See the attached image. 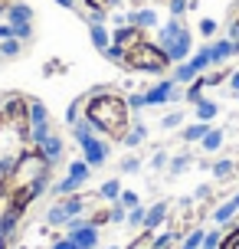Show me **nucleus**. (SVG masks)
Returning <instances> with one entry per match:
<instances>
[{
	"mask_svg": "<svg viewBox=\"0 0 239 249\" xmlns=\"http://www.w3.org/2000/svg\"><path fill=\"white\" fill-rule=\"evenodd\" d=\"M85 122L99 131L102 138L121 141L131 128V108L128 99H121L118 92H95L85 99Z\"/></svg>",
	"mask_w": 239,
	"mask_h": 249,
	"instance_id": "1",
	"label": "nucleus"
},
{
	"mask_svg": "<svg viewBox=\"0 0 239 249\" xmlns=\"http://www.w3.org/2000/svg\"><path fill=\"white\" fill-rule=\"evenodd\" d=\"M171 66H174V62L167 59V53H164L154 39H141L135 46H128L125 59H121V69H128V72H151V75H157V79H161Z\"/></svg>",
	"mask_w": 239,
	"mask_h": 249,
	"instance_id": "2",
	"label": "nucleus"
},
{
	"mask_svg": "<svg viewBox=\"0 0 239 249\" xmlns=\"http://www.w3.org/2000/svg\"><path fill=\"white\" fill-rule=\"evenodd\" d=\"M157 46L167 53V59L174 62H184L193 56V36H190V26L180 20V17H171L157 26Z\"/></svg>",
	"mask_w": 239,
	"mask_h": 249,
	"instance_id": "3",
	"label": "nucleus"
},
{
	"mask_svg": "<svg viewBox=\"0 0 239 249\" xmlns=\"http://www.w3.org/2000/svg\"><path fill=\"white\" fill-rule=\"evenodd\" d=\"M72 138H76L79 151H82V161H85L88 167H102V164H108L112 144H108V138H102L85 118L72 124Z\"/></svg>",
	"mask_w": 239,
	"mask_h": 249,
	"instance_id": "4",
	"label": "nucleus"
},
{
	"mask_svg": "<svg viewBox=\"0 0 239 249\" xmlns=\"http://www.w3.org/2000/svg\"><path fill=\"white\" fill-rule=\"evenodd\" d=\"M210 66H213V59H210V43H206V46H200V50H193L190 59H184V62L174 66V82L177 86H187V82H193L197 75L206 72Z\"/></svg>",
	"mask_w": 239,
	"mask_h": 249,
	"instance_id": "5",
	"label": "nucleus"
},
{
	"mask_svg": "<svg viewBox=\"0 0 239 249\" xmlns=\"http://www.w3.org/2000/svg\"><path fill=\"white\" fill-rule=\"evenodd\" d=\"M39 174H50V161L43 158V151L36 148V144H30V148L13 161V171H10V177H39Z\"/></svg>",
	"mask_w": 239,
	"mask_h": 249,
	"instance_id": "6",
	"label": "nucleus"
},
{
	"mask_svg": "<svg viewBox=\"0 0 239 249\" xmlns=\"http://www.w3.org/2000/svg\"><path fill=\"white\" fill-rule=\"evenodd\" d=\"M7 23L13 26V36L26 43V39L33 36V10H30V3L13 0L10 7H7Z\"/></svg>",
	"mask_w": 239,
	"mask_h": 249,
	"instance_id": "7",
	"label": "nucleus"
},
{
	"mask_svg": "<svg viewBox=\"0 0 239 249\" xmlns=\"http://www.w3.org/2000/svg\"><path fill=\"white\" fill-rule=\"evenodd\" d=\"M88 177H92V167H88V164L79 158V161L69 164V174H66L56 187H52V190H56V197H69V194H79V190L85 187Z\"/></svg>",
	"mask_w": 239,
	"mask_h": 249,
	"instance_id": "8",
	"label": "nucleus"
},
{
	"mask_svg": "<svg viewBox=\"0 0 239 249\" xmlns=\"http://www.w3.org/2000/svg\"><path fill=\"white\" fill-rule=\"evenodd\" d=\"M3 115H7V124H13L26 138V131H30V99L26 95H10L3 102Z\"/></svg>",
	"mask_w": 239,
	"mask_h": 249,
	"instance_id": "9",
	"label": "nucleus"
},
{
	"mask_svg": "<svg viewBox=\"0 0 239 249\" xmlns=\"http://www.w3.org/2000/svg\"><path fill=\"white\" fill-rule=\"evenodd\" d=\"M82 207H85V197H82V194H69L66 200H59V203L46 213V220H50V223H69V220H76L79 213H82Z\"/></svg>",
	"mask_w": 239,
	"mask_h": 249,
	"instance_id": "10",
	"label": "nucleus"
},
{
	"mask_svg": "<svg viewBox=\"0 0 239 249\" xmlns=\"http://www.w3.org/2000/svg\"><path fill=\"white\" fill-rule=\"evenodd\" d=\"M180 95H184V92H177L174 75H161V82H154V86L144 92L148 105H171V102H177Z\"/></svg>",
	"mask_w": 239,
	"mask_h": 249,
	"instance_id": "11",
	"label": "nucleus"
},
{
	"mask_svg": "<svg viewBox=\"0 0 239 249\" xmlns=\"http://www.w3.org/2000/svg\"><path fill=\"white\" fill-rule=\"evenodd\" d=\"M69 239L79 249H95L99 246V226H92L88 220H69Z\"/></svg>",
	"mask_w": 239,
	"mask_h": 249,
	"instance_id": "12",
	"label": "nucleus"
},
{
	"mask_svg": "<svg viewBox=\"0 0 239 249\" xmlns=\"http://www.w3.org/2000/svg\"><path fill=\"white\" fill-rule=\"evenodd\" d=\"M141 39H148V33H144L141 26H135V23H125V26H115L112 30V43L121 46V50L135 46V43H141Z\"/></svg>",
	"mask_w": 239,
	"mask_h": 249,
	"instance_id": "13",
	"label": "nucleus"
},
{
	"mask_svg": "<svg viewBox=\"0 0 239 249\" xmlns=\"http://www.w3.org/2000/svg\"><path fill=\"white\" fill-rule=\"evenodd\" d=\"M128 23L141 26V30L148 33V30H157V26H161V17H157V10H151V7H135V10L128 13Z\"/></svg>",
	"mask_w": 239,
	"mask_h": 249,
	"instance_id": "14",
	"label": "nucleus"
},
{
	"mask_svg": "<svg viewBox=\"0 0 239 249\" xmlns=\"http://www.w3.org/2000/svg\"><path fill=\"white\" fill-rule=\"evenodd\" d=\"M233 56H236V43H233L229 36L226 39H213V43H210V59H213V66H226Z\"/></svg>",
	"mask_w": 239,
	"mask_h": 249,
	"instance_id": "15",
	"label": "nucleus"
},
{
	"mask_svg": "<svg viewBox=\"0 0 239 249\" xmlns=\"http://www.w3.org/2000/svg\"><path fill=\"white\" fill-rule=\"evenodd\" d=\"M36 148L43 151V158H46V161H50V164H56V161H59V158H63L66 144H63V138L56 135V131H50V135L43 138V141H39Z\"/></svg>",
	"mask_w": 239,
	"mask_h": 249,
	"instance_id": "16",
	"label": "nucleus"
},
{
	"mask_svg": "<svg viewBox=\"0 0 239 249\" xmlns=\"http://www.w3.org/2000/svg\"><path fill=\"white\" fill-rule=\"evenodd\" d=\"M82 7H85V17L88 23H95V20H102L105 23V13L112 10V0H82Z\"/></svg>",
	"mask_w": 239,
	"mask_h": 249,
	"instance_id": "17",
	"label": "nucleus"
},
{
	"mask_svg": "<svg viewBox=\"0 0 239 249\" xmlns=\"http://www.w3.org/2000/svg\"><path fill=\"white\" fill-rule=\"evenodd\" d=\"M88 36H92V43H95V50H99V53L112 46V33H108V26L102 23V20L88 23Z\"/></svg>",
	"mask_w": 239,
	"mask_h": 249,
	"instance_id": "18",
	"label": "nucleus"
},
{
	"mask_svg": "<svg viewBox=\"0 0 239 249\" xmlns=\"http://www.w3.org/2000/svg\"><path fill=\"white\" fill-rule=\"evenodd\" d=\"M131 122H135V128H128V135L121 138V144H125V148H138V144H144V138H148V128H144V122H141L138 115H135V118H131Z\"/></svg>",
	"mask_w": 239,
	"mask_h": 249,
	"instance_id": "19",
	"label": "nucleus"
},
{
	"mask_svg": "<svg viewBox=\"0 0 239 249\" xmlns=\"http://www.w3.org/2000/svg\"><path fill=\"white\" fill-rule=\"evenodd\" d=\"M236 213H239V194H233L226 203H220V207L213 210V223H229Z\"/></svg>",
	"mask_w": 239,
	"mask_h": 249,
	"instance_id": "20",
	"label": "nucleus"
},
{
	"mask_svg": "<svg viewBox=\"0 0 239 249\" xmlns=\"http://www.w3.org/2000/svg\"><path fill=\"white\" fill-rule=\"evenodd\" d=\"M193 115H197V122H206V124H213V118L220 115V105H216L213 99H200L197 105H193Z\"/></svg>",
	"mask_w": 239,
	"mask_h": 249,
	"instance_id": "21",
	"label": "nucleus"
},
{
	"mask_svg": "<svg viewBox=\"0 0 239 249\" xmlns=\"http://www.w3.org/2000/svg\"><path fill=\"white\" fill-rule=\"evenodd\" d=\"M164 216H167V203H164V200H161V203H154V207H148V216H144V230H151V233H154V230L164 223Z\"/></svg>",
	"mask_w": 239,
	"mask_h": 249,
	"instance_id": "22",
	"label": "nucleus"
},
{
	"mask_svg": "<svg viewBox=\"0 0 239 249\" xmlns=\"http://www.w3.org/2000/svg\"><path fill=\"white\" fill-rule=\"evenodd\" d=\"M210 128H213V124H206V122H193V124H187V128H184V141H187V144H200L203 135H206Z\"/></svg>",
	"mask_w": 239,
	"mask_h": 249,
	"instance_id": "23",
	"label": "nucleus"
},
{
	"mask_svg": "<svg viewBox=\"0 0 239 249\" xmlns=\"http://www.w3.org/2000/svg\"><path fill=\"white\" fill-rule=\"evenodd\" d=\"M203 89H210V86H206V75H197L193 82H187V92H184V99H187L190 105H197V102L203 99Z\"/></svg>",
	"mask_w": 239,
	"mask_h": 249,
	"instance_id": "24",
	"label": "nucleus"
},
{
	"mask_svg": "<svg viewBox=\"0 0 239 249\" xmlns=\"http://www.w3.org/2000/svg\"><path fill=\"white\" fill-rule=\"evenodd\" d=\"M200 148L206 151V154H213V151H220V148H223V128H210V131L203 135Z\"/></svg>",
	"mask_w": 239,
	"mask_h": 249,
	"instance_id": "25",
	"label": "nucleus"
},
{
	"mask_svg": "<svg viewBox=\"0 0 239 249\" xmlns=\"http://www.w3.org/2000/svg\"><path fill=\"white\" fill-rule=\"evenodd\" d=\"M99 197H102V200H108V203H118V197H121V180H118V177L105 180V184L99 187Z\"/></svg>",
	"mask_w": 239,
	"mask_h": 249,
	"instance_id": "26",
	"label": "nucleus"
},
{
	"mask_svg": "<svg viewBox=\"0 0 239 249\" xmlns=\"http://www.w3.org/2000/svg\"><path fill=\"white\" fill-rule=\"evenodd\" d=\"M233 174H236V161L223 158V161H216V164H213V180H229Z\"/></svg>",
	"mask_w": 239,
	"mask_h": 249,
	"instance_id": "27",
	"label": "nucleus"
},
{
	"mask_svg": "<svg viewBox=\"0 0 239 249\" xmlns=\"http://www.w3.org/2000/svg\"><path fill=\"white\" fill-rule=\"evenodd\" d=\"M20 50H23V39H17V36H10V39H3V43H0V56H3V59L20 56Z\"/></svg>",
	"mask_w": 239,
	"mask_h": 249,
	"instance_id": "28",
	"label": "nucleus"
},
{
	"mask_svg": "<svg viewBox=\"0 0 239 249\" xmlns=\"http://www.w3.org/2000/svg\"><path fill=\"white\" fill-rule=\"evenodd\" d=\"M220 243H223V233L220 230H210V233H203L200 249H220Z\"/></svg>",
	"mask_w": 239,
	"mask_h": 249,
	"instance_id": "29",
	"label": "nucleus"
},
{
	"mask_svg": "<svg viewBox=\"0 0 239 249\" xmlns=\"http://www.w3.org/2000/svg\"><path fill=\"white\" fill-rule=\"evenodd\" d=\"M144 216H148V207H135V210H128V223L131 226H141V230H144Z\"/></svg>",
	"mask_w": 239,
	"mask_h": 249,
	"instance_id": "30",
	"label": "nucleus"
},
{
	"mask_svg": "<svg viewBox=\"0 0 239 249\" xmlns=\"http://www.w3.org/2000/svg\"><path fill=\"white\" fill-rule=\"evenodd\" d=\"M203 75H206V86H220V82H226V79H229V69H226V66H220L216 72H203Z\"/></svg>",
	"mask_w": 239,
	"mask_h": 249,
	"instance_id": "31",
	"label": "nucleus"
},
{
	"mask_svg": "<svg viewBox=\"0 0 239 249\" xmlns=\"http://www.w3.org/2000/svg\"><path fill=\"white\" fill-rule=\"evenodd\" d=\"M138 171H141V158L138 154H128L121 161V174H138Z\"/></svg>",
	"mask_w": 239,
	"mask_h": 249,
	"instance_id": "32",
	"label": "nucleus"
},
{
	"mask_svg": "<svg viewBox=\"0 0 239 249\" xmlns=\"http://www.w3.org/2000/svg\"><path fill=\"white\" fill-rule=\"evenodd\" d=\"M118 203H121L125 210H135V207L141 203V197L135 194V190H121V197H118Z\"/></svg>",
	"mask_w": 239,
	"mask_h": 249,
	"instance_id": "33",
	"label": "nucleus"
},
{
	"mask_svg": "<svg viewBox=\"0 0 239 249\" xmlns=\"http://www.w3.org/2000/svg\"><path fill=\"white\" fill-rule=\"evenodd\" d=\"M102 56H105V59L108 62H115V66H121V59H125V50H121V46H108V50H102Z\"/></svg>",
	"mask_w": 239,
	"mask_h": 249,
	"instance_id": "34",
	"label": "nucleus"
},
{
	"mask_svg": "<svg viewBox=\"0 0 239 249\" xmlns=\"http://www.w3.org/2000/svg\"><path fill=\"white\" fill-rule=\"evenodd\" d=\"M180 124H184V112H171L161 122V128H164V131H174V128H180Z\"/></svg>",
	"mask_w": 239,
	"mask_h": 249,
	"instance_id": "35",
	"label": "nucleus"
},
{
	"mask_svg": "<svg viewBox=\"0 0 239 249\" xmlns=\"http://www.w3.org/2000/svg\"><path fill=\"white\" fill-rule=\"evenodd\" d=\"M167 10H171V17H184L190 10V0H167Z\"/></svg>",
	"mask_w": 239,
	"mask_h": 249,
	"instance_id": "36",
	"label": "nucleus"
},
{
	"mask_svg": "<svg viewBox=\"0 0 239 249\" xmlns=\"http://www.w3.org/2000/svg\"><path fill=\"white\" fill-rule=\"evenodd\" d=\"M187 164H190L187 154H174V158H171V164H167V171H171V174H180V171H184Z\"/></svg>",
	"mask_w": 239,
	"mask_h": 249,
	"instance_id": "37",
	"label": "nucleus"
},
{
	"mask_svg": "<svg viewBox=\"0 0 239 249\" xmlns=\"http://www.w3.org/2000/svg\"><path fill=\"white\" fill-rule=\"evenodd\" d=\"M200 36H206V39L216 36V20H213V17H203V20H200Z\"/></svg>",
	"mask_w": 239,
	"mask_h": 249,
	"instance_id": "38",
	"label": "nucleus"
},
{
	"mask_svg": "<svg viewBox=\"0 0 239 249\" xmlns=\"http://www.w3.org/2000/svg\"><path fill=\"white\" fill-rule=\"evenodd\" d=\"M167 164H171V158H167V151H157L151 158V167L154 171H167Z\"/></svg>",
	"mask_w": 239,
	"mask_h": 249,
	"instance_id": "39",
	"label": "nucleus"
},
{
	"mask_svg": "<svg viewBox=\"0 0 239 249\" xmlns=\"http://www.w3.org/2000/svg\"><path fill=\"white\" fill-rule=\"evenodd\" d=\"M200 243H203V230H193V233L187 236V243H184L180 249H200Z\"/></svg>",
	"mask_w": 239,
	"mask_h": 249,
	"instance_id": "40",
	"label": "nucleus"
},
{
	"mask_svg": "<svg viewBox=\"0 0 239 249\" xmlns=\"http://www.w3.org/2000/svg\"><path fill=\"white\" fill-rule=\"evenodd\" d=\"M108 220H115V223H121V220H128V210L121 207V203H112V210H108Z\"/></svg>",
	"mask_w": 239,
	"mask_h": 249,
	"instance_id": "41",
	"label": "nucleus"
},
{
	"mask_svg": "<svg viewBox=\"0 0 239 249\" xmlns=\"http://www.w3.org/2000/svg\"><path fill=\"white\" fill-rule=\"evenodd\" d=\"M128 108H135V112H138V108H148V99H144V92L131 95V99H128Z\"/></svg>",
	"mask_w": 239,
	"mask_h": 249,
	"instance_id": "42",
	"label": "nucleus"
},
{
	"mask_svg": "<svg viewBox=\"0 0 239 249\" xmlns=\"http://www.w3.org/2000/svg\"><path fill=\"white\" fill-rule=\"evenodd\" d=\"M79 108H82V99H76L72 105H69V112H66V115H69V118H66L69 124H76V122H79V118H76V115H79Z\"/></svg>",
	"mask_w": 239,
	"mask_h": 249,
	"instance_id": "43",
	"label": "nucleus"
},
{
	"mask_svg": "<svg viewBox=\"0 0 239 249\" xmlns=\"http://www.w3.org/2000/svg\"><path fill=\"white\" fill-rule=\"evenodd\" d=\"M229 89H233V95H239V72H229Z\"/></svg>",
	"mask_w": 239,
	"mask_h": 249,
	"instance_id": "44",
	"label": "nucleus"
},
{
	"mask_svg": "<svg viewBox=\"0 0 239 249\" xmlns=\"http://www.w3.org/2000/svg\"><path fill=\"white\" fill-rule=\"evenodd\" d=\"M13 36V26L10 23H0V43H3V39H10Z\"/></svg>",
	"mask_w": 239,
	"mask_h": 249,
	"instance_id": "45",
	"label": "nucleus"
},
{
	"mask_svg": "<svg viewBox=\"0 0 239 249\" xmlns=\"http://www.w3.org/2000/svg\"><path fill=\"white\" fill-rule=\"evenodd\" d=\"M52 249H79V246H76V243H72V239H69V236H66V239H59V243H56V246H52Z\"/></svg>",
	"mask_w": 239,
	"mask_h": 249,
	"instance_id": "46",
	"label": "nucleus"
},
{
	"mask_svg": "<svg viewBox=\"0 0 239 249\" xmlns=\"http://www.w3.org/2000/svg\"><path fill=\"white\" fill-rule=\"evenodd\" d=\"M56 3H59V7H66V10H76V7H79L76 0H56Z\"/></svg>",
	"mask_w": 239,
	"mask_h": 249,
	"instance_id": "47",
	"label": "nucleus"
},
{
	"mask_svg": "<svg viewBox=\"0 0 239 249\" xmlns=\"http://www.w3.org/2000/svg\"><path fill=\"white\" fill-rule=\"evenodd\" d=\"M118 3H125V0H112V7H118Z\"/></svg>",
	"mask_w": 239,
	"mask_h": 249,
	"instance_id": "48",
	"label": "nucleus"
},
{
	"mask_svg": "<svg viewBox=\"0 0 239 249\" xmlns=\"http://www.w3.org/2000/svg\"><path fill=\"white\" fill-rule=\"evenodd\" d=\"M161 3H167V0H161Z\"/></svg>",
	"mask_w": 239,
	"mask_h": 249,
	"instance_id": "49",
	"label": "nucleus"
},
{
	"mask_svg": "<svg viewBox=\"0 0 239 249\" xmlns=\"http://www.w3.org/2000/svg\"><path fill=\"white\" fill-rule=\"evenodd\" d=\"M236 102H239V95H236Z\"/></svg>",
	"mask_w": 239,
	"mask_h": 249,
	"instance_id": "50",
	"label": "nucleus"
}]
</instances>
